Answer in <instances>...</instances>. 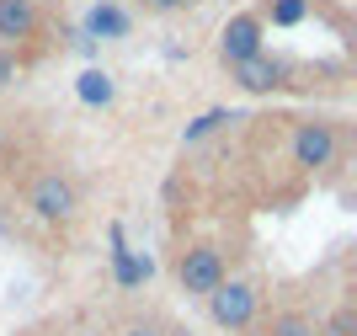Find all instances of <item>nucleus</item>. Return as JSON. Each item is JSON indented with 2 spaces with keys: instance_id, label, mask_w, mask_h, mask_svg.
<instances>
[{
  "instance_id": "f257e3e1",
  "label": "nucleus",
  "mask_w": 357,
  "mask_h": 336,
  "mask_svg": "<svg viewBox=\"0 0 357 336\" xmlns=\"http://www.w3.org/2000/svg\"><path fill=\"white\" fill-rule=\"evenodd\" d=\"M27 208L43 224H70L80 214V187H75L64 171H38L27 187Z\"/></svg>"
},
{
  "instance_id": "4468645a",
  "label": "nucleus",
  "mask_w": 357,
  "mask_h": 336,
  "mask_svg": "<svg viewBox=\"0 0 357 336\" xmlns=\"http://www.w3.org/2000/svg\"><path fill=\"white\" fill-rule=\"evenodd\" d=\"M118 336H171V331H165L160 321H128V326H123Z\"/></svg>"
},
{
  "instance_id": "2eb2a0df",
  "label": "nucleus",
  "mask_w": 357,
  "mask_h": 336,
  "mask_svg": "<svg viewBox=\"0 0 357 336\" xmlns=\"http://www.w3.org/2000/svg\"><path fill=\"white\" fill-rule=\"evenodd\" d=\"M16 70H22V64H16V54H11V48H0V86H11Z\"/></svg>"
},
{
  "instance_id": "39448f33",
  "label": "nucleus",
  "mask_w": 357,
  "mask_h": 336,
  "mask_svg": "<svg viewBox=\"0 0 357 336\" xmlns=\"http://www.w3.org/2000/svg\"><path fill=\"white\" fill-rule=\"evenodd\" d=\"M261 48H267V22H261L256 11H240V16H229V22H224V32H219L224 64H240V59L261 54Z\"/></svg>"
},
{
  "instance_id": "0eeeda50",
  "label": "nucleus",
  "mask_w": 357,
  "mask_h": 336,
  "mask_svg": "<svg viewBox=\"0 0 357 336\" xmlns=\"http://www.w3.org/2000/svg\"><path fill=\"white\" fill-rule=\"evenodd\" d=\"M32 32H38V6L32 0H0V43L16 48Z\"/></svg>"
},
{
  "instance_id": "a211bd4d",
  "label": "nucleus",
  "mask_w": 357,
  "mask_h": 336,
  "mask_svg": "<svg viewBox=\"0 0 357 336\" xmlns=\"http://www.w3.org/2000/svg\"><path fill=\"white\" fill-rule=\"evenodd\" d=\"M118 6H123V0H118Z\"/></svg>"
},
{
  "instance_id": "9b49d317",
  "label": "nucleus",
  "mask_w": 357,
  "mask_h": 336,
  "mask_svg": "<svg viewBox=\"0 0 357 336\" xmlns=\"http://www.w3.org/2000/svg\"><path fill=\"white\" fill-rule=\"evenodd\" d=\"M267 16H272V27H298L310 16V0H267Z\"/></svg>"
},
{
  "instance_id": "f3484780",
  "label": "nucleus",
  "mask_w": 357,
  "mask_h": 336,
  "mask_svg": "<svg viewBox=\"0 0 357 336\" xmlns=\"http://www.w3.org/2000/svg\"><path fill=\"white\" fill-rule=\"evenodd\" d=\"M0 161H6V133H0Z\"/></svg>"
},
{
  "instance_id": "f8f14e48",
  "label": "nucleus",
  "mask_w": 357,
  "mask_h": 336,
  "mask_svg": "<svg viewBox=\"0 0 357 336\" xmlns=\"http://www.w3.org/2000/svg\"><path fill=\"white\" fill-rule=\"evenodd\" d=\"M224 123H235V117L224 112V107H213V112H203V117H192V123H187V133H181V139H187V145H197V139H208V133H219Z\"/></svg>"
},
{
  "instance_id": "ddd939ff",
  "label": "nucleus",
  "mask_w": 357,
  "mask_h": 336,
  "mask_svg": "<svg viewBox=\"0 0 357 336\" xmlns=\"http://www.w3.org/2000/svg\"><path fill=\"white\" fill-rule=\"evenodd\" d=\"M314 336H357V305L347 299V305L336 309L326 326H314Z\"/></svg>"
},
{
  "instance_id": "423d86ee",
  "label": "nucleus",
  "mask_w": 357,
  "mask_h": 336,
  "mask_svg": "<svg viewBox=\"0 0 357 336\" xmlns=\"http://www.w3.org/2000/svg\"><path fill=\"white\" fill-rule=\"evenodd\" d=\"M229 75H235V86L240 91H251V96H267V91H278L283 86V59H272L267 48L261 54H251V59H240V64H229Z\"/></svg>"
},
{
  "instance_id": "f03ea898",
  "label": "nucleus",
  "mask_w": 357,
  "mask_h": 336,
  "mask_svg": "<svg viewBox=\"0 0 357 336\" xmlns=\"http://www.w3.org/2000/svg\"><path fill=\"white\" fill-rule=\"evenodd\" d=\"M256 309H261L256 283L224 278L219 288L208 293V315H213V326H219V331H251V326H256Z\"/></svg>"
},
{
  "instance_id": "dca6fc26",
  "label": "nucleus",
  "mask_w": 357,
  "mask_h": 336,
  "mask_svg": "<svg viewBox=\"0 0 357 336\" xmlns=\"http://www.w3.org/2000/svg\"><path fill=\"white\" fill-rule=\"evenodd\" d=\"M155 11H176V6H187V0H149Z\"/></svg>"
},
{
  "instance_id": "20e7f679",
  "label": "nucleus",
  "mask_w": 357,
  "mask_h": 336,
  "mask_svg": "<svg viewBox=\"0 0 357 336\" xmlns=\"http://www.w3.org/2000/svg\"><path fill=\"white\" fill-rule=\"evenodd\" d=\"M176 283H181V293L208 299V293L224 283V251L219 246H187L176 256Z\"/></svg>"
},
{
  "instance_id": "1a4fd4ad",
  "label": "nucleus",
  "mask_w": 357,
  "mask_h": 336,
  "mask_svg": "<svg viewBox=\"0 0 357 336\" xmlns=\"http://www.w3.org/2000/svg\"><path fill=\"white\" fill-rule=\"evenodd\" d=\"M267 336H314V321L304 309H278L267 321Z\"/></svg>"
},
{
  "instance_id": "7ed1b4c3",
  "label": "nucleus",
  "mask_w": 357,
  "mask_h": 336,
  "mask_svg": "<svg viewBox=\"0 0 357 336\" xmlns=\"http://www.w3.org/2000/svg\"><path fill=\"white\" fill-rule=\"evenodd\" d=\"M336 155H342V133H336V123L310 117V123H298V129H294V166H304V171H326V166H336Z\"/></svg>"
},
{
  "instance_id": "6e6552de",
  "label": "nucleus",
  "mask_w": 357,
  "mask_h": 336,
  "mask_svg": "<svg viewBox=\"0 0 357 336\" xmlns=\"http://www.w3.org/2000/svg\"><path fill=\"white\" fill-rule=\"evenodd\" d=\"M128 11H123L118 0H102V6H91V16H86V32L91 38H128Z\"/></svg>"
},
{
  "instance_id": "9d476101",
  "label": "nucleus",
  "mask_w": 357,
  "mask_h": 336,
  "mask_svg": "<svg viewBox=\"0 0 357 336\" xmlns=\"http://www.w3.org/2000/svg\"><path fill=\"white\" fill-rule=\"evenodd\" d=\"M75 91H80V102H91V107H107V102H112V80H107L102 70H86Z\"/></svg>"
}]
</instances>
